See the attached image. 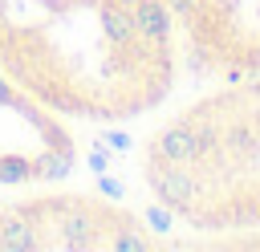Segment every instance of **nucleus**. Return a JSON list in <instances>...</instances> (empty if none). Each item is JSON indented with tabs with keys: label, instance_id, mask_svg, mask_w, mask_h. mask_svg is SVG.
Here are the masks:
<instances>
[{
	"label": "nucleus",
	"instance_id": "f03ea898",
	"mask_svg": "<svg viewBox=\"0 0 260 252\" xmlns=\"http://www.w3.org/2000/svg\"><path fill=\"white\" fill-rule=\"evenodd\" d=\"M142 187L207 244L260 248V73L219 81L142 142Z\"/></svg>",
	"mask_w": 260,
	"mask_h": 252
},
{
	"label": "nucleus",
	"instance_id": "7ed1b4c3",
	"mask_svg": "<svg viewBox=\"0 0 260 252\" xmlns=\"http://www.w3.org/2000/svg\"><path fill=\"white\" fill-rule=\"evenodd\" d=\"M179 57L215 81L260 73V0H162Z\"/></svg>",
	"mask_w": 260,
	"mask_h": 252
},
{
	"label": "nucleus",
	"instance_id": "20e7f679",
	"mask_svg": "<svg viewBox=\"0 0 260 252\" xmlns=\"http://www.w3.org/2000/svg\"><path fill=\"white\" fill-rule=\"evenodd\" d=\"M32 236L37 248H118V252H146L162 248L167 240L130 207L93 199V195H37L12 203Z\"/></svg>",
	"mask_w": 260,
	"mask_h": 252
},
{
	"label": "nucleus",
	"instance_id": "f257e3e1",
	"mask_svg": "<svg viewBox=\"0 0 260 252\" xmlns=\"http://www.w3.org/2000/svg\"><path fill=\"white\" fill-rule=\"evenodd\" d=\"M0 61L41 106L122 122L162 106L183 57L162 0H16Z\"/></svg>",
	"mask_w": 260,
	"mask_h": 252
}]
</instances>
